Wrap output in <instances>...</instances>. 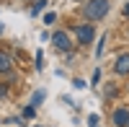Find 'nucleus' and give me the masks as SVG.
<instances>
[{
	"label": "nucleus",
	"mask_w": 129,
	"mask_h": 127,
	"mask_svg": "<svg viewBox=\"0 0 129 127\" xmlns=\"http://www.w3.org/2000/svg\"><path fill=\"white\" fill-rule=\"evenodd\" d=\"M10 68H13V57L8 52H0V73H8Z\"/></svg>",
	"instance_id": "6"
},
{
	"label": "nucleus",
	"mask_w": 129,
	"mask_h": 127,
	"mask_svg": "<svg viewBox=\"0 0 129 127\" xmlns=\"http://www.w3.org/2000/svg\"><path fill=\"white\" fill-rule=\"evenodd\" d=\"M54 44H57L59 49L67 52V49H70V36L64 34V31H57V34H54Z\"/></svg>",
	"instance_id": "4"
},
{
	"label": "nucleus",
	"mask_w": 129,
	"mask_h": 127,
	"mask_svg": "<svg viewBox=\"0 0 129 127\" xmlns=\"http://www.w3.org/2000/svg\"><path fill=\"white\" fill-rule=\"evenodd\" d=\"M116 73H119V75H126L129 73V55H121L116 60Z\"/></svg>",
	"instance_id": "5"
},
{
	"label": "nucleus",
	"mask_w": 129,
	"mask_h": 127,
	"mask_svg": "<svg viewBox=\"0 0 129 127\" xmlns=\"http://www.w3.org/2000/svg\"><path fill=\"white\" fill-rule=\"evenodd\" d=\"M23 117H26V119L34 117V107H26V109H23Z\"/></svg>",
	"instance_id": "8"
},
{
	"label": "nucleus",
	"mask_w": 129,
	"mask_h": 127,
	"mask_svg": "<svg viewBox=\"0 0 129 127\" xmlns=\"http://www.w3.org/2000/svg\"><path fill=\"white\" fill-rule=\"evenodd\" d=\"M124 16H129V3H126V5H124Z\"/></svg>",
	"instance_id": "11"
},
{
	"label": "nucleus",
	"mask_w": 129,
	"mask_h": 127,
	"mask_svg": "<svg viewBox=\"0 0 129 127\" xmlns=\"http://www.w3.org/2000/svg\"><path fill=\"white\" fill-rule=\"evenodd\" d=\"M126 127H129V124H126Z\"/></svg>",
	"instance_id": "13"
},
{
	"label": "nucleus",
	"mask_w": 129,
	"mask_h": 127,
	"mask_svg": "<svg viewBox=\"0 0 129 127\" xmlns=\"http://www.w3.org/2000/svg\"><path fill=\"white\" fill-rule=\"evenodd\" d=\"M3 29H5V26H3V24H0V34H3Z\"/></svg>",
	"instance_id": "12"
},
{
	"label": "nucleus",
	"mask_w": 129,
	"mask_h": 127,
	"mask_svg": "<svg viewBox=\"0 0 129 127\" xmlns=\"http://www.w3.org/2000/svg\"><path fill=\"white\" fill-rule=\"evenodd\" d=\"M41 99H44V91H36L34 96H31V107H36V104H41Z\"/></svg>",
	"instance_id": "7"
},
{
	"label": "nucleus",
	"mask_w": 129,
	"mask_h": 127,
	"mask_svg": "<svg viewBox=\"0 0 129 127\" xmlns=\"http://www.w3.org/2000/svg\"><path fill=\"white\" fill-rule=\"evenodd\" d=\"M83 13L90 21H101L106 13H109V0H90V3L83 8Z\"/></svg>",
	"instance_id": "1"
},
{
	"label": "nucleus",
	"mask_w": 129,
	"mask_h": 127,
	"mask_svg": "<svg viewBox=\"0 0 129 127\" xmlns=\"http://www.w3.org/2000/svg\"><path fill=\"white\" fill-rule=\"evenodd\" d=\"M5 93H8V86H5V83H0V96H5Z\"/></svg>",
	"instance_id": "10"
},
{
	"label": "nucleus",
	"mask_w": 129,
	"mask_h": 127,
	"mask_svg": "<svg viewBox=\"0 0 129 127\" xmlns=\"http://www.w3.org/2000/svg\"><path fill=\"white\" fill-rule=\"evenodd\" d=\"M41 8H44V0H36V5H34V13H39Z\"/></svg>",
	"instance_id": "9"
},
{
	"label": "nucleus",
	"mask_w": 129,
	"mask_h": 127,
	"mask_svg": "<svg viewBox=\"0 0 129 127\" xmlns=\"http://www.w3.org/2000/svg\"><path fill=\"white\" fill-rule=\"evenodd\" d=\"M75 34H78V39L83 41V44H88V41L93 39V26H78Z\"/></svg>",
	"instance_id": "2"
},
{
	"label": "nucleus",
	"mask_w": 129,
	"mask_h": 127,
	"mask_svg": "<svg viewBox=\"0 0 129 127\" xmlns=\"http://www.w3.org/2000/svg\"><path fill=\"white\" fill-rule=\"evenodd\" d=\"M114 124L126 127V124H129V112H126V109H116V112H114Z\"/></svg>",
	"instance_id": "3"
}]
</instances>
